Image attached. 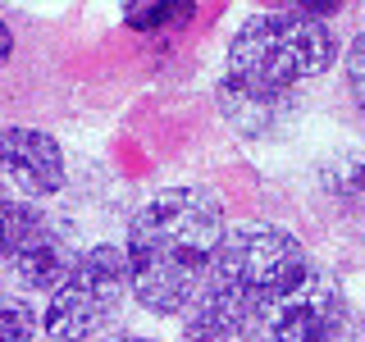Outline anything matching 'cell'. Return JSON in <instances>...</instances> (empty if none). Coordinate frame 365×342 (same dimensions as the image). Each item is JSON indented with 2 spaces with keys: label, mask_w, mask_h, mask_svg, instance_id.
<instances>
[{
  "label": "cell",
  "mask_w": 365,
  "mask_h": 342,
  "mask_svg": "<svg viewBox=\"0 0 365 342\" xmlns=\"http://www.w3.org/2000/svg\"><path fill=\"white\" fill-rule=\"evenodd\" d=\"M224 242V210L205 187H165L155 192L128 224L123 265L128 292L151 315H182L215 251Z\"/></svg>",
  "instance_id": "obj_1"
},
{
  "label": "cell",
  "mask_w": 365,
  "mask_h": 342,
  "mask_svg": "<svg viewBox=\"0 0 365 342\" xmlns=\"http://www.w3.org/2000/svg\"><path fill=\"white\" fill-rule=\"evenodd\" d=\"M306 265L302 242L279 224L224 228L201 292L182 319V342H237L274 292H283Z\"/></svg>",
  "instance_id": "obj_2"
},
{
  "label": "cell",
  "mask_w": 365,
  "mask_h": 342,
  "mask_svg": "<svg viewBox=\"0 0 365 342\" xmlns=\"http://www.w3.org/2000/svg\"><path fill=\"white\" fill-rule=\"evenodd\" d=\"M334 60L338 41L329 23L288 9V14H251L228 41L224 73L269 91H297L302 83L329 73Z\"/></svg>",
  "instance_id": "obj_3"
},
{
  "label": "cell",
  "mask_w": 365,
  "mask_h": 342,
  "mask_svg": "<svg viewBox=\"0 0 365 342\" xmlns=\"http://www.w3.org/2000/svg\"><path fill=\"white\" fill-rule=\"evenodd\" d=\"M123 296H128V265H123V247H91L73 260L64 283L51 292L41 315V328L55 342H91L110 328L119 315Z\"/></svg>",
  "instance_id": "obj_4"
},
{
  "label": "cell",
  "mask_w": 365,
  "mask_h": 342,
  "mask_svg": "<svg viewBox=\"0 0 365 342\" xmlns=\"http://www.w3.org/2000/svg\"><path fill=\"white\" fill-rule=\"evenodd\" d=\"M342 324H347L342 288L306 260L288 288L260 306V315L242 328L237 342H338Z\"/></svg>",
  "instance_id": "obj_5"
},
{
  "label": "cell",
  "mask_w": 365,
  "mask_h": 342,
  "mask_svg": "<svg viewBox=\"0 0 365 342\" xmlns=\"http://www.w3.org/2000/svg\"><path fill=\"white\" fill-rule=\"evenodd\" d=\"M68 178L64 146L41 128H0V182L19 197H55Z\"/></svg>",
  "instance_id": "obj_6"
},
{
  "label": "cell",
  "mask_w": 365,
  "mask_h": 342,
  "mask_svg": "<svg viewBox=\"0 0 365 342\" xmlns=\"http://www.w3.org/2000/svg\"><path fill=\"white\" fill-rule=\"evenodd\" d=\"M215 100H220V114L228 119V128L242 137H274L297 114V91H269L256 83H237L228 73L215 87Z\"/></svg>",
  "instance_id": "obj_7"
},
{
  "label": "cell",
  "mask_w": 365,
  "mask_h": 342,
  "mask_svg": "<svg viewBox=\"0 0 365 342\" xmlns=\"http://www.w3.org/2000/svg\"><path fill=\"white\" fill-rule=\"evenodd\" d=\"M73 260L78 251L68 247V237L51 219H41V228L28 237V247L9 260V269H14V283L23 292H55L64 283V274L73 269Z\"/></svg>",
  "instance_id": "obj_8"
},
{
  "label": "cell",
  "mask_w": 365,
  "mask_h": 342,
  "mask_svg": "<svg viewBox=\"0 0 365 342\" xmlns=\"http://www.w3.org/2000/svg\"><path fill=\"white\" fill-rule=\"evenodd\" d=\"M41 219L46 214L32 201H0V265H9L28 247V237L41 228Z\"/></svg>",
  "instance_id": "obj_9"
},
{
  "label": "cell",
  "mask_w": 365,
  "mask_h": 342,
  "mask_svg": "<svg viewBox=\"0 0 365 342\" xmlns=\"http://www.w3.org/2000/svg\"><path fill=\"white\" fill-rule=\"evenodd\" d=\"M37 328H41V319L28 306V296L0 292V342H32Z\"/></svg>",
  "instance_id": "obj_10"
},
{
  "label": "cell",
  "mask_w": 365,
  "mask_h": 342,
  "mask_svg": "<svg viewBox=\"0 0 365 342\" xmlns=\"http://www.w3.org/2000/svg\"><path fill=\"white\" fill-rule=\"evenodd\" d=\"M192 19V5L187 0H169V5H123V23L137 32H155V28H169V23H187Z\"/></svg>",
  "instance_id": "obj_11"
},
{
  "label": "cell",
  "mask_w": 365,
  "mask_h": 342,
  "mask_svg": "<svg viewBox=\"0 0 365 342\" xmlns=\"http://www.w3.org/2000/svg\"><path fill=\"white\" fill-rule=\"evenodd\" d=\"M324 187L338 192V197H347V201H361L365 197V160L351 155V160H334V165H324Z\"/></svg>",
  "instance_id": "obj_12"
},
{
  "label": "cell",
  "mask_w": 365,
  "mask_h": 342,
  "mask_svg": "<svg viewBox=\"0 0 365 342\" xmlns=\"http://www.w3.org/2000/svg\"><path fill=\"white\" fill-rule=\"evenodd\" d=\"M342 68H347V91H351V100H356V110L365 114V32H361V37H351L347 55H342Z\"/></svg>",
  "instance_id": "obj_13"
},
{
  "label": "cell",
  "mask_w": 365,
  "mask_h": 342,
  "mask_svg": "<svg viewBox=\"0 0 365 342\" xmlns=\"http://www.w3.org/2000/svg\"><path fill=\"white\" fill-rule=\"evenodd\" d=\"M9 55H14V32H9V23L0 19V68L9 64Z\"/></svg>",
  "instance_id": "obj_14"
},
{
  "label": "cell",
  "mask_w": 365,
  "mask_h": 342,
  "mask_svg": "<svg viewBox=\"0 0 365 342\" xmlns=\"http://www.w3.org/2000/svg\"><path fill=\"white\" fill-rule=\"evenodd\" d=\"M96 342H160V338H146V333H106Z\"/></svg>",
  "instance_id": "obj_15"
},
{
  "label": "cell",
  "mask_w": 365,
  "mask_h": 342,
  "mask_svg": "<svg viewBox=\"0 0 365 342\" xmlns=\"http://www.w3.org/2000/svg\"><path fill=\"white\" fill-rule=\"evenodd\" d=\"M0 201H9V192H5V182H0Z\"/></svg>",
  "instance_id": "obj_16"
}]
</instances>
